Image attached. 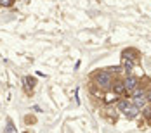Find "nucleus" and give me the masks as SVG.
Instances as JSON below:
<instances>
[{
	"instance_id": "4",
	"label": "nucleus",
	"mask_w": 151,
	"mask_h": 133,
	"mask_svg": "<svg viewBox=\"0 0 151 133\" xmlns=\"http://www.w3.org/2000/svg\"><path fill=\"white\" fill-rule=\"evenodd\" d=\"M111 92H115L116 95H125L127 90H125V85H123V80H113V83H111Z\"/></svg>"
},
{
	"instance_id": "6",
	"label": "nucleus",
	"mask_w": 151,
	"mask_h": 133,
	"mask_svg": "<svg viewBox=\"0 0 151 133\" xmlns=\"http://www.w3.org/2000/svg\"><path fill=\"white\" fill-rule=\"evenodd\" d=\"M139 50L136 48H125V50H122V57H125V59H132V60H137L139 59Z\"/></svg>"
},
{
	"instance_id": "2",
	"label": "nucleus",
	"mask_w": 151,
	"mask_h": 133,
	"mask_svg": "<svg viewBox=\"0 0 151 133\" xmlns=\"http://www.w3.org/2000/svg\"><path fill=\"white\" fill-rule=\"evenodd\" d=\"M122 114L125 116L127 119H136L139 114H141V109L137 107V105H134V104H127L125 107H123V111H122Z\"/></svg>"
},
{
	"instance_id": "3",
	"label": "nucleus",
	"mask_w": 151,
	"mask_h": 133,
	"mask_svg": "<svg viewBox=\"0 0 151 133\" xmlns=\"http://www.w3.org/2000/svg\"><path fill=\"white\" fill-rule=\"evenodd\" d=\"M123 85H125L127 93H130V92H132V90L139 85V78H137V76H134V74H127V76H125V80H123Z\"/></svg>"
},
{
	"instance_id": "7",
	"label": "nucleus",
	"mask_w": 151,
	"mask_h": 133,
	"mask_svg": "<svg viewBox=\"0 0 151 133\" xmlns=\"http://www.w3.org/2000/svg\"><path fill=\"white\" fill-rule=\"evenodd\" d=\"M132 104H134V105H137L139 109H142V107L148 104V100H146L144 93H141V95H136V97H132Z\"/></svg>"
},
{
	"instance_id": "9",
	"label": "nucleus",
	"mask_w": 151,
	"mask_h": 133,
	"mask_svg": "<svg viewBox=\"0 0 151 133\" xmlns=\"http://www.w3.org/2000/svg\"><path fill=\"white\" fill-rule=\"evenodd\" d=\"M141 114L146 118V121L148 123H151V104H148V105H144L142 109H141Z\"/></svg>"
},
{
	"instance_id": "8",
	"label": "nucleus",
	"mask_w": 151,
	"mask_h": 133,
	"mask_svg": "<svg viewBox=\"0 0 151 133\" xmlns=\"http://www.w3.org/2000/svg\"><path fill=\"white\" fill-rule=\"evenodd\" d=\"M118 97H120V95H116L115 92H108V93L104 95V99H103V100H104L106 105H111V104L118 102Z\"/></svg>"
},
{
	"instance_id": "10",
	"label": "nucleus",
	"mask_w": 151,
	"mask_h": 133,
	"mask_svg": "<svg viewBox=\"0 0 151 133\" xmlns=\"http://www.w3.org/2000/svg\"><path fill=\"white\" fill-rule=\"evenodd\" d=\"M33 87H35V78L26 76V78H24V88H26V92H31Z\"/></svg>"
},
{
	"instance_id": "1",
	"label": "nucleus",
	"mask_w": 151,
	"mask_h": 133,
	"mask_svg": "<svg viewBox=\"0 0 151 133\" xmlns=\"http://www.w3.org/2000/svg\"><path fill=\"white\" fill-rule=\"evenodd\" d=\"M113 80H115L113 74L109 73L108 69H104V71H97V73L94 74V83H96V87H99V88H103V90L111 88Z\"/></svg>"
},
{
	"instance_id": "11",
	"label": "nucleus",
	"mask_w": 151,
	"mask_h": 133,
	"mask_svg": "<svg viewBox=\"0 0 151 133\" xmlns=\"http://www.w3.org/2000/svg\"><path fill=\"white\" fill-rule=\"evenodd\" d=\"M12 5H14V0H0V7L9 9V7H12Z\"/></svg>"
},
{
	"instance_id": "5",
	"label": "nucleus",
	"mask_w": 151,
	"mask_h": 133,
	"mask_svg": "<svg viewBox=\"0 0 151 133\" xmlns=\"http://www.w3.org/2000/svg\"><path fill=\"white\" fill-rule=\"evenodd\" d=\"M134 66H136V60L122 57V68H123V73H125V74H132V71H134Z\"/></svg>"
},
{
	"instance_id": "12",
	"label": "nucleus",
	"mask_w": 151,
	"mask_h": 133,
	"mask_svg": "<svg viewBox=\"0 0 151 133\" xmlns=\"http://www.w3.org/2000/svg\"><path fill=\"white\" fill-rule=\"evenodd\" d=\"M144 97H146V100H148V104H151V88L144 93Z\"/></svg>"
}]
</instances>
